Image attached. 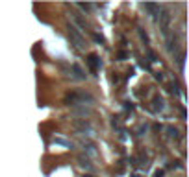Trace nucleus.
<instances>
[{"mask_svg":"<svg viewBox=\"0 0 189 177\" xmlns=\"http://www.w3.org/2000/svg\"><path fill=\"white\" fill-rule=\"evenodd\" d=\"M87 65H89V68H91V72H93V74H97V72L100 70V66H102L100 57H98V56H95V54H89V56H87Z\"/></svg>","mask_w":189,"mask_h":177,"instance_id":"2","label":"nucleus"},{"mask_svg":"<svg viewBox=\"0 0 189 177\" xmlns=\"http://www.w3.org/2000/svg\"><path fill=\"white\" fill-rule=\"evenodd\" d=\"M84 146H85V150H87L91 155H95V148H93V144H84Z\"/></svg>","mask_w":189,"mask_h":177,"instance_id":"7","label":"nucleus"},{"mask_svg":"<svg viewBox=\"0 0 189 177\" xmlns=\"http://www.w3.org/2000/svg\"><path fill=\"white\" fill-rule=\"evenodd\" d=\"M156 177H163V172H156Z\"/></svg>","mask_w":189,"mask_h":177,"instance_id":"10","label":"nucleus"},{"mask_svg":"<svg viewBox=\"0 0 189 177\" xmlns=\"http://www.w3.org/2000/svg\"><path fill=\"white\" fill-rule=\"evenodd\" d=\"M67 30H69V37H71V41H72V42H74L78 48H84V46H85V41L82 39V35L78 33V30H76L72 24H69V26H67Z\"/></svg>","mask_w":189,"mask_h":177,"instance_id":"1","label":"nucleus"},{"mask_svg":"<svg viewBox=\"0 0 189 177\" xmlns=\"http://www.w3.org/2000/svg\"><path fill=\"white\" fill-rule=\"evenodd\" d=\"M126 56H128V54H126V52H119V57H121V59H124Z\"/></svg>","mask_w":189,"mask_h":177,"instance_id":"9","label":"nucleus"},{"mask_svg":"<svg viewBox=\"0 0 189 177\" xmlns=\"http://www.w3.org/2000/svg\"><path fill=\"white\" fill-rule=\"evenodd\" d=\"M54 142H56V144H61V146H65V148H72V144H71L69 140H65V138L56 137V138H54Z\"/></svg>","mask_w":189,"mask_h":177,"instance_id":"5","label":"nucleus"},{"mask_svg":"<svg viewBox=\"0 0 189 177\" xmlns=\"http://www.w3.org/2000/svg\"><path fill=\"white\" fill-rule=\"evenodd\" d=\"M78 7L80 9H84V11H89L91 7H95V6H91V4H78Z\"/></svg>","mask_w":189,"mask_h":177,"instance_id":"6","label":"nucleus"},{"mask_svg":"<svg viewBox=\"0 0 189 177\" xmlns=\"http://www.w3.org/2000/svg\"><path fill=\"white\" fill-rule=\"evenodd\" d=\"M84 177H93V175H89V174H84Z\"/></svg>","mask_w":189,"mask_h":177,"instance_id":"11","label":"nucleus"},{"mask_svg":"<svg viewBox=\"0 0 189 177\" xmlns=\"http://www.w3.org/2000/svg\"><path fill=\"white\" fill-rule=\"evenodd\" d=\"M78 160H80V166H82V168H85V170H91V168H93V166H91V162H89V159H87V157H80Z\"/></svg>","mask_w":189,"mask_h":177,"instance_id":"4","label":"nucleus"},{"mask_svg":"<svg viewBox=\"0 0 189 177\" xmlns=\"http://www.w3.org/2000/svg\"><path fill=\"white\" fill-rule=\"evenodd\" d=\"M93 39H95V42H104V39H102V35H97V33H93Z\"/></svg>","mask_w":189,"mask_h":177,"instance_id":"8","label":"nucleus"},{"mask_svg":"<svg viewBox=\"0 0 189 177\" xmlns=\"http://www.w3.org/2000/svg\"><path fill=\"white\" fill-rule=\"evenodd\" d=\"M72 70L76 72V76H74V78H76V79H85V74H84V70H82V68H80L78 65H72Z\"/></svg>","mask_w":189,"mask_h":177,"instance_id":"3","label":"nucleus"}]
</instances>
